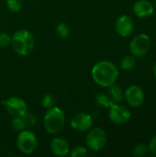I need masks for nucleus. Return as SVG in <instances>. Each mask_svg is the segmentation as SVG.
Here are the masks:
<instances>
[{"label":"nucleus","mask_w":156,"mask_h":157,"mask_svg":"<svg viewBox=\"0 0 156 157\" xmlns=\"http://www.w3.org/2000/svg\"><path fill=\"white\" fill-rule=\"evenodd\" d=\"M108 95L114 103H120V102H121L123 100L124 92H123L122 88L120 86L116 85V83H115L112 86H108Z\"/></svg>","instance_id":"nucleus-14"},{"label":"nucleus","mask_w":156,"mask_h":157,"mask_svg":"<svg viewBox=\"0 0 156 157\" xmlns=\"http://www.w3.org/2000/svg\"><path fill=\"white\" fill-rule=\"evenodd\" d=\"M11 43V36L6 32H0V48H6Z\"/></svg>","instance_id":"nucleus-23"},{"label":"nucleus","mask_w":156,"mask_h":157,"mask_svg":"<svg viewBox=\"0 0 156 157\" xmlns=\"http://www.w3.org/2000/svg\"><path fill=\"white\" fill-rule=\"evenodd\" d=\"M95 101H96V104L100 107V108H103V109H109L113 104L114 102L110 99V98L108 97V95H106V94H97L95 98Z\"/></svg>","instance_id":"nucleus-15"},{"label":"nucleus","mask_w":156,"mask_h":157,"mask_svg":"<svg viewBox=\"0 0 156 157\" xmlns=\"http://www.w3.org/2000/svg\"><path fill=\"white\" fill-rule=\"evenodd\" d=\"M16 143L17 149L25 155L33 154L38 147V138L36 134L29 129L19 132Z\"/></svg>","instance_id":"nucleus-4"},{"label":"nucleus","mask_w":156,"mask_h":157,"mask_svg":"<svg viewBox=\"0 0 156 157\" xmlns=\"http://www.w3.org/2000/svg\"><path fill=\"white\" fill-rule=\"evenodd\" d=\"M131 118V111L118 103H114L108 109V119L116 125H123L127 123Z\"/></svg>","instance_id":"nucleus-8"},{"label":"nucleus","mask_w":156,"mask_h":157,"mask_svg":"<svg viewBox=\"0 0 156 157\" xmlns=\"http://www.w3.org/2000/svg\"><path fill=\"white\" fill-rule=\"evenodd\" d=\"M153 4H154V10H156V0H154Z\"/></svg>","instance_id":"nucleus-26"},{"label":"nucleus","mask_w":156,"mask_h":157,"mask_svg":"<svg viewBox=\"0 0 156 157\" xmlns=\"http://www.w3.org/2000/svg\"><path fill=\"white\" fill-rule=\"evenodd\" d=\"M136 65V60L133 55L123 56L120 60V66L123 71H131Z\"/></svg>","instance_id":"nucleus-16"},{"label":"nucleus","mask_w":156,"mask_h":157,"mask_svg":"<svg viewBox=\"0 0 156 157\" xmlns=\"http://www.w3.org/2000/svg\"><path fill=\"white\" fill-rule=\"evenodd\" d=\"M149 153V148L148 145L144 144H139L137 145L134 146L133 150H132V154L133 155L136 157H142L146 155Z\"/></svg>","instance_id":"nucleus-19"},{"label":"nucleus","mask_w":156,"mask_h":157,"mask_svg":"<svg viewBox=\"0 0 156 157\" xmlns=\"http://www.w3.org/2000/svg\"><path fill=\"white\" fill-rule=\"evenodd\" d=\"M87 148L84 146H75L72 150H70V155L72 157H85L87 155Z\"/></svg>","instance_id":"nucleus-20"},{"label":"nucleus","mask_w":156,"mask_h":157,"mask_svg":"<svg viewBox=\"0 0 156 157\" xmlns=\"http://www.w3.org/2000/svg\"><path fill=\"white\" fill-rule=\"evenodd\" d=\"M115 29L120 37L126 38L131 35L134 30L133 19L128 15H122L119 17L115 23Z\"/></svg>","instance_id":"nucleus-11"},{"label":"nucleus","mask_w":156,"mask_h":157,"mask_svg":"<svg viewBox=\"0 0 156 157\" xmlns=\"http://www.w3.org/2000/svg\"><path fill=\"white\" fill-rule=\"evenodd\" d=\"M148 148H149V152L152 153V155H156V135H154L151 139V141L148 144Z\"/></svg>","instance_id":"nucleus-24"},{"label":"nucleus","mask_w":156,"mask_h":157,"mask_svg":"<svg viewBox=\"0 0 156 157\" xmlns=\"http://www.w3.org/2000/svg\"><path fill=\"white\" fill-rule=\"evenodd\" d=\"M154 11V4L149 0H138L133 5V12L140 18L149 17Z\"/></svg>","instance_id":"nucleus-13"},{"label":"nucleus","mask_w":156,"mask_h":157,"mask_svg":"<svg viewBox=\"0 0 156 157\" xmlns=\"http://www.w3.org/2000/svg\"><path fill=\"white\" fill-rule=\"evenodd\" d=\"M70 125L73 130L79 132H85L93 127V118L88 113L79 112L73 116L70 121Z\"/></svg>","instance_id":"nucleus-9"},{"label":"nucleus","mask_w":156,"mask_h":157,"mask_svg":"<svg viewBox=\"0 0 156 157\" xmlns=\"http://www.w3.org/2000/svg\"><path fill=\"white\" fill-rule=\"evenodd\" d=\"M55 31H56V34L62 38V39H66L69 37V34H70V29L68 27V25L64 22H60L57 26H56V29H55Z\"/></svg>","instance_id":"nucleus-18"},{"label":"nucleus","mask_w":156,"mask_h":157,"mask_svg":"<svg viewBox=\"0 0 156 157\" xmlns=\"http://www.w3.org/2000/svg\"><path fill=\"white\" fill-rule=\"evenodd\" d=\"M43 124L46 132L50 134L55 135L61 132L65 124V115L63 110L57 106L47 109L43 118Z\"/></svg>","instance_id":"nucleus-3"},{"label":"nucleus","mask_w":156,"mask_h":157,"mask_svg":"<svg viewBox=\"0 0 156 157\" xmlns=\"http://www.w3.org/2000/svg\"><path fill=\"white\" fill-rule=\"evenodd\" d=\"M19 56H28L34 49L35 40L33 35L27 29H19L17 30L11 36V43H10Z\"/></svg>","instance_id":"nucleus-2"},{"label":"nucleus","mask_w":156,"mask_h":157,"mask_svg":"<svg viewBox=\"0 0 156 157\" xmlns=\"http://www.w3.org/2000/svg\"><path fill=\"white\" fill-rule=\"evenodd\" d=\"M42 107L45 109H50L53 106H55V98L51 94H46L43 96L41 99Z\"/></svg>","instance_id":"nucleus-22"},{"label":"nucleus","mask_w":156,"mask_h":157,"mask_svg":"<svg viewBox=\"0 0 156 157\" xmlns=\"http://www.w3.org/2000/svg\"><path fill=\"white\" fill-rule=\"evenodd\" d=\"M11 127L13 128L14 131L16 132H21L23 130H26V123L24 121V119L22 116L20 117H13L12 121H11Z\"/></svg>","instance_id":"nucleus-17"},{"label":"nucleus","mask_w":156,"mask_h":157,"mask_svg":"<svg viewBox=\"0 0 156 157\" xmlns=\"http://www.w3.org/2000/svg\"><path fill=\"white\" fill-rule=\"evenodd\" d=\"M2 103L4 104L6 111L12 117H20L28 112L27 103L18 97H11L3 100Z\"/></svg>","instance_id":"nucleus-7"},{"label":"nucleus","mask_w":156,"mask_h":157,"mask_svg":"<svg viewBox=\"0 0 156 157\" xmlns=\"http://www.w3.org/2000/svg\"><path fill=\"white\" fill-rule=\"evenodd\" d=\"M152 46L151 39L146 34L135 36L130 42V52L134 57H143L150 51Z\"/></svg>","instance_id":"nucleus-6"},{"label":"nucleus","mask_w":156,"mask_h":157,"mask_svg":"<svg viewBox=\"0 0 156 157\" xmlns=\"http://www.w3.org/2000/svg\"><path fill=\"white\" fill-rule=\"evenodd\" d=\"M7 8L11 12H18L22 8V1L21 0H6V1Z\"/></svg>","instance_id":"nucleus-21"},{"label":"nucleus","mask_w":156,"mask_h":157,"mask_svg":"<svg viewBox=\"0 0 156 157\" xmlns=\"http://www.w3.org/2000/svg\"><path fill=\"white\" fill-rule=\"evenodd\" d=\"M86 143L88 149L94 152H98L106 146L108 137L105 131L100 127H92L89 131H87Z\"/></svg>","instance_id":"nucleus-5"},{"label":"nucleus","mask_w":156,"mask_h":157,"mask_svg":"<svg viewBox=\"0 0 156 157\" xmlns=\"http://www.w3.org/2000/svg\"><path fill=\"white\" fill-rule=\"evenodd\" d=\"M50 149L51 153L59 157H64L70 153V144L69 142L62 137H55L51 141Z\"/></svg>","instance_id":"nucleus-12"},{"label":"nucleus","mask_w":156,"mask_h":157,"mask_svg":"<svg viewBox=\"0 0 156 157\" xmlns=\"http://www.w3.org/2000/svg\"><path fill=\"white\" fill-rule=\"evenodd\" d=\"M154 76H155L156 78V63L155 64H154Z\"/></svg>","instance_id":"nucleus-25"},{"label":"nucleus","mask_w":156,"mask_h":157,"mask_svg":"<svg viewBox=\"0 0 156 157\" xmlns=\"http://www.w3.org/2000/svg\"><path fill=\"white\" fill-rule=\"evenodd\" d=\"M91 75L97 85L102 87H108L117 82L120 72L114 63L105 60L97 63L93 66Z\"/></svg>","instance_id":"nucleus-1"},{"label":"nucleus","mask_w":156,"mask_h":157,"mask_svg":"<svg viewBox=\"0 0 156 157\" xmlns=\"http://www.w3.org/2000/svg\"><path fill=\"white\" fill-rule=\"evenodd\" d=\"M124 98L129 106L138 108L144 102V92L138 86H131L124 92Z\"/></svg>","instance_id":"nucleus-10"}]
</instances>
